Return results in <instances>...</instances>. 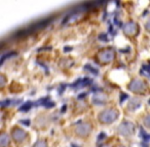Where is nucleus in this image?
I'll list each match as a JSON object with an SVG mask.
<instances>
[{"label": "nucleus", "instance_id": "dca6fc26", "mask_svg": "<svg viewBox=\"0 0 150 147\" xmlns=\"http://www.w3.org/2000/svg\"><path fill=\"white\" fill-rule=\"evenodd\" d=\"M33 147H47V143L45 140H38L33 145Z\"/></svg>", "mask_w": 150, "mask_h": 147}, {"label": "nucleus", "instance_id": "f257e3e1", "mask_svg": "<svg viewBox=\"0 0 150 147\" xmlns=\"http://www.w3.org/2000/svg\"><path fill=\"white\" fill-rule=\"evenodd\" d=\"M118 117V111L113 108H107V109L103 110L102 113L99 115V120L100 122L104 124H110L114 122Z\"/></svg>", "mask_w": 150, "mask_h": 147}, {"label": "nucleus", "instance_id": "a211bd4d", "mask_svg": "<svg viewBox=\"0 0 150 147\" xmlns=\"http://www.w3.org/2000/svg\"><path fill=\"white\" fill-rule=\"evenodd\" d=\"M143 123H144V126H145V127H147L148 129H150V115L144 117Z\"/></svg>", "mask_w": 150, "mask_h": 147}, {"label": "nucleus", "instance_id": "1a4fd4ad", "mask_svg": "<svg viewBox=\"0 0 150 147\" xmlns=\"http://www.w3.org/2000/svg\"><path fill=\"white\" fill-rule=\"evenodd\" d=\"M140 105H141V100L138 99V98H133L128 103V110H132V111L136 110L137 108L140 107Z\"/></svg>", "mask_w": 150, "mask_h": 147}, {"label": "nucleus", "instance_id": "4be33fe9", "mask_svg": "<svg viewBox=\"0 0 150 147\" xmlns=\"http://www.w3.org/2000/svg\"><path fill=\"white\" fill-rule=\"evenodd\" d=\"M106 134L105 133H100V135L98 136V140H104V138H106Z\"/></svg>", "mask_w": 150, "mask_h": 147}, {"label": "nucleus", "instance_id": "7ed1b4c3", "mask_svg": "<svg viewBox=\"0 0 150 147\" xmlns=\"http://www.w3.org/2000/svg\"><path fill=\"white\" fill-rule=\"evenodd\" d=\"M134 125L130 122H122L117 128V131L121 136H130L134 132Z\"/></svg>", "mask_w": 150, "mask_h": 147}, {"label": "nucleus", "instance_id": "c756f323", "mask_svg": "<svg viewBox=\"0 0 150 147\" xmlns=\"http://www.w3.org/2000/svg\"><path fill=\"white\" fill-rule=\"evenodd\" d=\"M105 147H108V146H105Z\"/></svg>", "mask_w": 150, "mask_h": 147}, {"label": "nucleus", "instance_id": "bb28decb", "mask_svg": "<svg viewBox=\"0 0 150 147\" xmlns=\"http://www.w3.org/2000/svg\"><path fill=\"white\" fill-rule=\"evenodd\" d=\"M65 109H67V106H66V105H63V108H62L61 111L63 113V111H65Z\"/></svg>", "mask_w": 150, "mask_h": 147}, {"label": "nucleus", "instance_id": "b1692460", "mask_svg": "<svg viewBox=\"0 0 150 147\" xmlns=\"http://www.w3.org/2000/svg\"><path fill=\"white\" fill-rule=\"evenodd\" d=\"M143 69H145V71H147V73L150 75V63H149L148 65H143Z\"/></svg>", "mask_w": 150, "mask_h": 147}, {"label": "nucleus", "instance_id": "2eb2a0df", "mask_svg": "<svg viewBox=\"0 0 150 147\" xmlns=\"http://www.w3.org/2000/svg\"><path fill=\"white\" fill-rule=\"evenodd\" d=\"M32 105H33L32 102L28 101V102H26V103H25L23 106H21V107H20V110H21V111H27L28 109H30L31 106H32Z\"/></svg>", "mask_w": 150, "mask_h": 147}, {"label": "nucleus", "instance_id": "a878e982", "mask_svg": "<svg viewBox=\"0 0 150 147\" xmlns=\"http://www.w3.org/2000/svg\"><path fill=\"white\" fill-rule=\"evenodd\" d=\"M146 30H148V31H150V19L147 21V23H146Z\"/></svg>", "mask_w": 150, "mask_h": 147}, {"label": "nucleus", "instance_id": "4468645a", "mask_svg": "<svg viewBox=\"0 0 150 147\" xmlns=\"http://www.w3.org/2000/svg\"><path fill=\"white\" fill-rule=\"evenodd\" d=\"M15 55H17V52H15V51H10L9 53L4 54V55H2V57H1V60H0V63L2 65V63H4L5 59H6V58H10L11 56H15Z\"/></svg>", "mask_w": 150, "mask_h": 147}, {"label": "nucleus", "instance_id": "f03ea898", "mask_svg": "<svg viewBox=\"0 0 150 147\" xmlns=\"http://www.w3.org/2000/svg\"><path fill=\"white\" fill-rule=\"evenodd\" d=\"M114 55H115V52H114L113 49L111 48H108V49H103L101 50L98 53V58L101 63H108L110 61L113 60Z\"/></svg>", "mask_w": 150, "mask_h": 147}, {"label": "nucleus", "instance_id": "f3484780", "mask_svg": "<svg viewBox=\"0 0 150 147\" xmlns=\"http://www.w3.org/2000/svg\"><path fill=\"white\" fill-rule=\"evenodd\" d=\"M84 69H87V71H91V73L95 74V75H97V74H98V69H95L93 67H91V65H85Z\"/></svg>", "mask_w": 150, "mask_h": 147}, {"label": "nucleus", "instance_id": "39448f33", "mask_svg": "<svg viewBox=\"0 0 150 147\" xmlns=\"http://www.w3.org/2000/svg\"><path fill=\"white\" fill-rule=\"evenodd\" d=\"M91 126L87 123H82V124H78L75 128V132L78 136L80 137H85L91 133Z\"/></svg>", "mask_w": 150, "mask_h": 147}, {"label": "nucleus", "instance_id": "393cba45", "mask_svg": "<svg viewBox=\"0 0 150 147\" xmlns=\"http://www.w3.org/2000/svg\"><path fill=\"white\" fill-rule=\"evenodd\" d=\"M126 97H128V95H126V94L121 93V98H120V102L122 103V101H124V100L126 99Z\"/></svg>", "mask_w": 150, "mask_h": 147}, {"label": "nucleus", "instance_id": "7c9ffc66", "mask_svg": "<svg viewBox=\"0 0 150 147\" xmlns=\"http://www.w3.org/2000/svg\"><path fill=\"white\" fill-rule=\"evenodd\" d=\"M149 103H150V101H149Z\"/></svg>", "mask_w": 150, "mask_h": 147}, {"label": "nucleus", "instance_id": "c85d7f7f", "mask_svg": "<svg viewBox=\"0 0 150 147\" xmlns=\"http://www.w3.org/2000/svg\"><path fill=\"white\" fill-rule=\"evenodd\" d=\"M72 147H78L77 145H74V144H72Z\"/></svg>", "mask_w": 150, "mask_h": 147}, {"label": "nucleus", "instance_id": "423d86ee", "mask_svg": "<svg viewBox=\"0 0 150 147\" xmlns=\"http://www.w3.org/2000/svg\"><path fill=\"white\" fill-rule=\"evenodd\" d=\"M11 136L15 142H22L26 138V132L20 128H15L13 130V133H11Z\"/></svg>", "mask_w": 150, "mask_h": 147}, {"label": "nucleus", "instance_id": "5701e85b", "mask_svg": "<svg viewBox=\"0 0 150 147\" xmlns=\"http://www.w3.org/2000/svg\"><path fill=\"white\" fill-rule=\"evenodd\" d=\"M21 123L23 124V125H26V126H30V121L29 120H21Z\"/></svg>", "mask_w": 150, "mask_h": 147}, {"label": "nucleus", "instance_id": "aec40b11", "mask_svg": "<svg viewBox=\"0 0 150 147\" xmlns=\"http://www.w3.org/2000/svg\"><path fill=\"white\" fill-rule=\"evenodd\" d=\"M4 85H5V77L3 76V75H1V76H0V87L2 88Z\"/></svg>", "mask_w": 150, "mask_h": 147}, {"label": "nucleus", "instance_id": "9d476101", "mask_svg": "<svg viewBox=\"0 0 150 147\" xmlns=\"http://www.w3.org/2000/svg\"><path fill=\"white\" fill-rule=\"evenodd\" d=\"M91 83V80H89V79L85 78V79H83V80L76 81V82L74 83V84H72V86H73V87H76V88H81V87L87 86V85H89Z\"/></svg>", "mask_w": 150, "mask_h": 147}, {"label": "nucleus", "instance_id": "0eeeda50", "mask_svg": "<svg viewBox=\"0 0 150 147\" xmlns=\"http://www.w3.org/2000/svg\"><path fill=\"white\" fill-rule=\"evenodd\" d=\"M123 32L126 35H136L138 32V26L134 22H128L123 26Z\"/></svg>", "mask_w": 150, "mask_h": 147}, {"label": "nucleus", "instance_id": "9b49d317", "mask_svg": "<svg viewBox=\"0 0 150 147\" xmlns=\"http://www.w3.org/2000/svg\"><path fill=\"white\" fill-rule=\"evenodd\" d=\"M36 104H41V105L45 106V107H52V106L54 105V102L50 101V100L48 99L47 97H44V98H41V99H39L38 101H37Z\"/></svg>", "mask_w": 150, "mask_h": 147}, {"label": "nucleus", "instance_id": "6ab92c4d", "mask_svg": "<svg viewBox=\"0 0 150 147\" xmlns=\"http://www.w3.org/2000/svg\"><path fill=\"white\" fill-rule=\"evenodd\" d=\"M10 100H3V101H1V107H6V106H8L9 104H10Z\"/></svg>", "mask_w": 150, "mask_h": 147}, {"label": "nucleus", "instance_id": "f8f14e48", "mask_svg": "<svg viewBox=\"0 0 150 147\" xmlns=\"http://www.w3.org/2000/svg\"><path fill=\"white\" fill-rule=\"evenodd\" d=\"M0 145H1V147H7L9 145V137L5 133L1 134V136H0Z\"/></svg>", "mask_w": 150, "mask_h": 147}, {"label": "nucleus", "instance_id": "cd10ccee", "mask_svg": "<svg viewBox=\"0 0 150 147\" xmlns=\"http://www.w3.org/2000/svg\"><path fill=\"white\" fill-rule=\"evenodd\" d=\"M70 50H71L70 47H65V51H70Z\"/></svg>", "mask_w": 150, "mask_h": 147}, {"label": "nucleus", "instance_id": "20e7f679", "mask_svg": "<svg viewBox=\"0 0 150 147\" xmlns=\"http://www.w3.org/2000/svg\"><path fill=\"white\" fill-rule=\"evenodd\" d=\"M128 88L135 93H144L146 90V84L140 79H135V80L132 81Z\"/></svg>", "mask_w": 150, "mask_h": 147}, {"label": "nucleus", "instance_id": "ddd939ff", "mask_svg": "<svg viewBox=\"0 0 150 147\" xmlns=\"http://www.w3.org/2000/svg\"><path fill=\"white\" fill-rule=\"evenodd\" d=\"M140 137H141L142 139H143L145 142H147V141L150 140V135H148L147 133L145 132V131L142 129V128H140V133H139Z\"/></svg>", "mask_w": 150, "mask_h": 147}, {"label": "nucleus", "instance_id": "6e6552de", "mask_svg": "<svg viewBox=\"0 0 150 147\" xmlns=\"http://www.w3.org/2000/svg\"><path fill=\"white\" fill-rule=\"evenodd\" d=\"M107 101V96L103 93H97L93 96V102L96 104H104Z\"/></svg>", "mask_w": 150, "mask_h": 147}, {"label": "nucleus", "instance_id": "412c9836", "mask_svg": "<svg viewBox=\"0 0 150 147\" xmlns=\"http://www.w3.org/2000/svg\"><path fill=\"white\" fill-rule=\"evenodd\" d=\"M99 39L103 40V41H108V37H107L106 34H101L100 36H99Z\"/></svg>", "mask_w": 150, "mask_h": 147}]
</instances>
